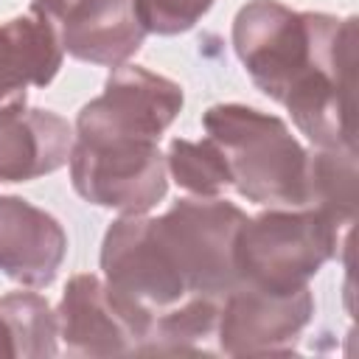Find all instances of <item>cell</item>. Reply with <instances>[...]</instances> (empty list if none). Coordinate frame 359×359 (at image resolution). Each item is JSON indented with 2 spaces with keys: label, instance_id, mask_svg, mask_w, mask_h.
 Segmentation results:
<instances>
[{
  "label": "cell",
  "instance_id": "obj_1",
  "mask_svg": "<svg viewBox=\"0 0 359 359\" xmlns=\"http://www.w3.org/2000/svg\"><path fill=\"white\" fill-rule=\"evenodd\" d=\"M202 126L224 151L233 188L247 202L266 208L306 205L309 151L283 118L247 104H213L202 115Z\"/></svg>",
  "mask_w": 359,
  "mask_h": 359
},
{
  "label": "cell",
  "instance_id": "obj_2",
  "mask_svg": "<svg viewBox=\"0 0 359 359\" xmlns=\"http://www.w3.org/2000/svg\"><path fill=\"white\" fill-rule=\"evenodd\" d=\"M342 230L317 208H269L247 216L236 236L238 280L266 292H297L337 258Z\"/></svg>",
  "mask_w": 359,
  "mask_h": 359
},
{
  "label": "cell",
  "instance_id": "obj_3",
  "mask_svg": "<svg viewBox=\"0 0 359 359\" xmlns=\"http://www.w3.org/2000/svg\"><path fill=\"white\" fill-rule=\"evenodd\" d=\"M334 17L294 11L280 0H250L233 20V48L252 84L283 104L286 93L306 73Z\"/></svg>",
  "mask_w": 359,
  "mask_h": 359
},
{
  "label": "cell",
  "instance_id": "obj_4",
  "mask_svg": "<svg viewBox=\"0 0 359 359\" xmlns=\"http://www.w3.org/2000/svg\"><path fill=\"white\" fill-rule=\"evenodd\" d=\"M101 269L109 294L135 323L143 342L154 317L188 297L182 275L160 241L154 219L146 213L121 216L107 227L101 244Z\"/></svg>",
  "mask_w": 359,
  "mask_h": 359
},
{
  "label": "cell",
  "instance_id": "obj_5",
  "mask_svg": "<svg viewBox=\"0 0 359 359\" xmlns=\"http://www.w3.org/2000/svg\"><path fill=\"white\" fill-rule=\"evenodd\" d=\"M244 222L247 213L222 196H185L154 219L188 294L222 300L238 283L236 236Z\"/></svg>",
  "mask_w": 359,
  "mask_h": 359
},
{
  "label": "cell",
  "instance_id": "obj_6",
  "mask_svg": "<svg viewBox=\"0 0 359 359\" xmlns=\"http://www.w3.org/2000/svg\"><path fill=\"white\" fill-rule=\"evenodd\" d=\"M73 191L121 216L149 213L168 191V168L160 143L135 137H76L70 149Z\"/></svg>",
  "mask_w": 359,
  "mask_h": 359
},
{
  "label": "cell",
  "instance_id": "obj_7",
  "mask_svg": "<svg viewBox=\"0 0 359 359\" xmlns=\"http://www.w3.org/2000/svg\"><path fill=\"white\" fill-rule=\"evenodd\" d=\"M182 87L149 67L118 65L104 93L76 115V137H135L160 143L163 132L182 112Z\"/></svg>",
  "mask_w": 359,
  "mask_h": 359
},
{
  "label": "cell",
  "instance_id": "obj_8",
  "mask_svg": "<svg viewBox=\"0 0 359 359\" xmlns=\"http://www.w3.org/2000/svg\"><path fill=\"white\" fill-rule=\"evenodd\" d=\"M311 314L314 297L309 286L280 294L238 280L219 306V351L227 356L292 353Z\"/></svg>",
  "mask_w": 359,
  "mask_h": 359
},
{
  "label": "cell",
  "instance_id": "obj_9",
  "mask_svg": "<svg viewBox=\"0 0 359 359\" xmlns=\"http://www.w3.org/2000/svg\"><path fill=\"white\" fill-rule=\"evenodd\" d=\"M59 339L73 356H129L140 353L143 337L126 311L115 303L107 283L81 272L73 275L65 286V294L56 309Z\"/></svg>",
  "mask_w": 359,
  "mask_h": 359
},
{
  "label": "cell",
  "instance_id": "obj_10",
  "mask_svg": "<svg viewBox=\"0 0 359 359\" xmlns=\"http://www.w3.org/2000/svg\"><path fill=\"white\" fill-rule=\"evenodd\" d=\"M67 255V233L56 216L22 196H0V272L14 283L45 289Z\"/></svg>",
  "mask_w": 359,
  "mask_h": 359
},
{
  "label": "cell",
  "instance_id": "obj_11",
  "mask_svg": "<svg viewBox=\"0 0 359 359\" xmlns=\"http://www.w3.org/2000/svg\"><path fill=\"white\" fill-rule=\"evenodd\" d=\"M65 59L59 22L28 8L0 22V112L25 107L28 87H48Z\"/></svg>",
  "mask_w": 359,
  "mask_h": 359
},
{
  "label": "cell",
  "instance_id": "obj_12",
  "mask_svg": "<svg viewBox=\"0 0 359 359\" xmlns=\"http://www.w3.org/2000/svg\"><path fill=\"white\" fill-rule=\"evenodd\" d=\"M73 126L53 109L0 112V182H28L67 165Z\"/></svg>",
  "mask_w": 359,
  "mask_h": 359
},
{
  "label": "cell",
  "instance_id": "obj_13",
  "mask_svg": "<svg viewBox=\"0 0 359 359\" xmlns=\"http://www.w3.org/2000/svg\"><path fill=\"white\" fill-rule=\"evenodd\" d=\"M59 31L65 53L104 67L126 65L146 39L132 0H81L59 22Z\"/></svg>",
  "mask_w": 359,
  "mask_h": 359
},
{
  "label": "cell",
  "instance_id": "obj_14",
  "mask_svg": "<svg viewBox=\"0 0 359 359\" xmlns=\"http://www.w3.org/2000/svg\"><path fill=\"white\" fill-rule=\"evenodd\" d=\"M306 205L323 210L339 230H351L356 219V149L309 151Z\"/></svg>",
  "mask_w": 359,
  "mask_h": 359
},
{
  "label": "cell",
  "instance_id": "obj_15",
  "mask_svg": "<svg viewBox=\"0 0 359 359\" xmlns=\"http://www.w3.org/2000/svg\"><path fill=\"white\" fill-rule=\"evenodd\" d=\"M219 297L188 294L182 303L157 314L140 353H208V339L216 337Z\"/></svg>",
  "mask_w": 359,
  "mask_h": 359
},
{
  "label": "cell",
  "instance_id": "obj_16",
  "mask_svg": "<svg viewBox=\"0 0 359 359\" xmlns=\"http://www.w3.org/2000/svg\"><path fill=\"white\" fill-rule=\"evenodd\" d=\"M0 317L8 331L11 356L45 359L59 353V320L42 294L8 292L6 297H0Z\"/></svg>",
  "mask_w": 359,
  "mask_h": 359
},
{
  "label": "cell",
  "instance_id": "obj_17",
  "mask_svg": "<svg viewBox=\"0 0 359 359\" xmlns=\"http://www.w3.org/2000/svg\"><path fill=\"white\" fill-rule=\"evenodd\" d=\"M165 168L171 180L194 196H219L224 188L233 185L230 163L219 149V143L210 137L202 140L174 137L165 154Z\"/></svg>",
  "mask_w": 359,
  "mask_h": 359
},
{
  "label": "cell",
  "instance_id": "obj_18",
  "mask_svg": "<svg viewBox=\"0 0 359 359\" xmlns=\"http://www.w3.org/2000/svg\"><path fill=\"white\" fill-rule=\"evenodd\" d=\"M146 34L174 36L191 31L216 0H132Z\"/></svg>",
  "mask_w": 359,
  "mask_h": 359
},
{
  "label": "cell",
  "instance_id": "obj_19",
  "mask_svg": "<svg viewBox=\"0 0 359 359\" xmlns=\"http://www.w3.org/2000/svg\"><path fill=\"white\" fill-rule=\"evenodd\" d=\"M79 3H81V0H31V8H36V11L48 14L50 20L62 22Z\"/></svg>",
  "mask_w": 359,
  "mask_h": 359
},
{
  "label": "cell",
  "instance_id": "obj_20",
  "mask_svg": "<svg viewBox=\"0 0 359 359\" xmlns=\"http://www.w3.org/2000/svg\"><path fill=\"white\" fill-rule=\"evenodd\" d=\"M3 356H11V345H8V331H6V323L0 317V359Z\"/></svg>",
  "mask_w": 359,
  "mask_h": 359
}]
</instances>
